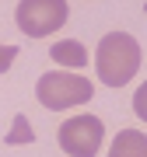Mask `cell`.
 Listing matches in <instances>:
<instances>
[{
  "label": "cell",
  "instance_id": "1",
  "mask_svg": "<svg viewBox=\"0 0 147 157\" xmlns=\"http://www.w3.org/2000/svg\"><path fill=\"white\" fill-rule=\"evenodd\" d=\"M95 67H98V80L109 87H123L130 84L140 70V42L126 32H109L98 42L95 52Z\"/></svg>",
  "mask_w": 147,
  "mask_h": 157
},
{
  "label": "cell",
  "instance_id": "2",
  "mask_svg": "<svg viewBox=\"0 0 147 157\" xmlns=\"http://www.w3.org/2000/svg\"><path fill=\"white\" fill-rule=\"evenodd\" d=\"M91 94H95L91 80L74 77V73H67V70H49V73H42L39 84H35V98H39V105L49 108V112H63V108H74V105H88Z\"/></svg>",
  "mask_w": 147,
  "mask_h": 157
},
{
  "label": "cell",
  "instance_id": "3",
  "mask_svg": "<svg viewBox=\"0 0 147 157\" xmlns=\"http://www.w3.org/2000/svg\"><path fill=\"white\" fill-rule=\"evenodd\" d=\"M67 0H21L14 11V21L28 39H42V35H53L56 28L67 25Z\"/></svg>",
  "mask_w": 147,
  "mask_h": 157
},
{
  "label": "cell",
  "instance_id": "4",
  "mask_svg": "<svg viewBox=\"0 0 147 157\" xmlns=\"http://www.w3.org/2000/svg\"><path fill=\"white\" fill-rule=\"evenodd\" d=\"M105 140V126L98 115H74L60 126V147L70 157H91L102 150Z\"/></svg>",
  "mask_w": 147,
  "mask_h": 157
},
{
  "label": "cell",
  "instance_id": "5",
  "mask_svg": "<svg viewBox=\"0 0 147 157\" xmlns=\"http://www.w3.org/2000/svg\"><path fill=\"white\" fill-rule=\"evenodd\" d=\"M49 56L56 59L60 67H74V70H77V67H84V63H88V49H84L81 42L67 39V42H56V45H53Z\"/></svg>",
  "mask_w": 147,
  "mask_h": 157
},
{
  "label": "cell",
  "instance_id": "6",
  "mask_svg": "<svg viewBox=\"0 0 147 157\" xmlns=\"http://www.w3.org/2000/svg\"><path fill=\"white\" fill-rule=\"evenodd\" d=\"M147 147H144V133H119L116 136V143H112V157H123V154H144Z\"/></svg>",
  "mask_w": 147,
  "mask_h": 157
},
{
  "label": "cell",
  "instance_id": "7",
  "mask_svg": "<svg viewBox=\"0 0 147 157\" xmlns=\"http://www.w3.org/2000/svg\"><path fill=\"white\" fill-rule=\"evenodd\" d=\"M32 140H35V133H32L28 119H25V115H14L11 129H7V143H32Z\"/></svg>",
  "mask_w": 147,
  "mask_h": 157
},
{
  "label": "cell",
  "instance_id": "8",
  "mask_svg": "<svg viewBox=\"0 0 147 157\" xmlns=\"http://www.w3.org/2000/svg\"><path fill=\"white\" fill-rule=\"evenodd\" d=\"M14 59H18V45H0V73L11 70Z\"/></svg>",
  "mask_w": 147,
  "mask_h": 157
}]
</instances>
